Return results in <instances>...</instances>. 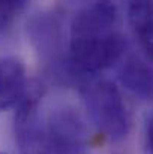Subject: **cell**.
<instances>
[{"instance_id":"cell-12","label":"cell","mask_w":153,"mask_h":154,"mask_svg":"<svg viewBox=\"0 0 153 154\" xmlns=\"http://www.w3.org/2000/svg\"><path fill=\"white\" fill-rule=\"evenodd\" d=\"M0 154H5V153H0Z\"/></svg>"},{"instance_id":"cell-3","label":"cell","mask_w":153,"mask_h":154,"mask_svg":"<svg viewBox=\"0 0 153 154\" xmlns=\"http://www.w3.org/2000/svg\"><path fill=\"white\" fill-rule=\"evenodd\" d=\"M29 39L47 70L62 82H75L68 60V35L60 14L45 11L27 23Z\"/></svg>"},{"instance_id":"cell-9","label":"cell","mask_w":153,"mask_h":154,"mask_svg":"<svg viewBox=\"0 0 153 154\" xmlns=\"http://www.w3.org/2000/svg\"><path fill=\"white\" fill-rule=\"evenodd\" d=\"M29 0H0V21L8 29L12 21L24 12Z\"/></svg>"},{"instance_id":"cell-1","label":"cell","mask_w":153,"mask_h":154,"mask_svg":"<svg viewBox=\"0 0 153 154\" xmlns=\"http://www.w3.org/2000/svg\"><path fill=\"white\" fill-rule=\"evenodd\" d=\"M113 0H77L68 27V60L75 82L95 78L128 52Z\"/></svg>"},{"instance_id":"cell-7","label":"cell","mask_w":153,"mask_h":154,"mask_svg":"<svg viewBox=\"0 0 153 154\" xmlns=\"http://www.w3.org/2000/svg\"><path fill=\"white\" fill-rule=\"evenodd\" d=\"M128 24L144 54L153 63V0H123Z\"/></svg>"},{"instance_id":"cell-8","label":"cell","mask_w":153,"mask_h":154,"mask_svg":"<svg viewBox=\"0 0 153 154\" xmlns=\"http://www.w3.org/2000/svg\"><path fill=\"white\" fill-rule=\"evenodd\" d=\"M27 87L24 63L17 57L0 58V111L17 106Z\"/></svg>"},{"instance_id":"cell-10","label":"cell","mask_w":153,"mask_h":154,"mask_svg":"<svg viewBox=\"0 0 153 154\" xmlns=\"http://www.w3.org/2000/svg\"><path fill=\"white\" fill-rule=\"evenodd\" d=\"M144 145L147 154H153V112L146 117L144 123Z\"/></svg>"},{"instance_id":"cell-4","label":"cell","mask_w":153,"mask_h":154,"mask_svg":"<svg viewBox=\"0 0 153 154\" xmlns=\"http://www.w3.org/2000/svg\"><path fill=\"white\" fill-rule=\"evenodd\" d=\"M89 144L86 120L74 106H56L44 118L41 154H89Z\"/></svg>"},{"instance_id":"cell-6","label":"cell","mask_w":153,"mask_h":154,"mask_svg":"<svg viewBox=\"0 0 153 154\" xmlns=\"http://www.w3.org/2000/svg\"><path fill=\"white\" fill-rule=\"evenodd\" d=\"M119 79L132 94L153 100V63L138 54L126 52L119 61Z\"/></svg>"},{"instance_id":"cell-11","label":"cell","mask_w":153,"mask_h":154,"mask_svg":"<svg viewBox=\"0 0 153 154\" xmlns=\"http://www.w3.org/2000/svg\"><path fill=\"white\" fill-rule=\"evenodd\" d=\"M5 30H6V27H5V26L2 24V21H0V33H3Z\"/></svg>"},{"instance_id":"cell-2","label":"cell","mask_w":153,"mask_h":154,"mask_svg":"<svg viewBox=\"0 0 153 154\" xmlns=\"http://www.w3.org/2000/svg\"><path fill=\"white\" fill-rule=\"evenodd\" d=\"M80 93L92 124L111 142L123 141L131 132V111L119 87L108 79L87 78Z\"/></svg>"},{"instance_id":"cell-5","label":"cell","mask_w":153,"mask_h":154,"mask_svg":"<svg viewBox=\"0 0 153 154\" xmlns=\"http://www.w3.org/2000/svg\"><path fill=\"white\" fill-rule=\"evenodd\" d=\"M44 87L29 82V87L15 106L14 133L20 154H41L44 145V118L41 115V102Z\"/></svg>"}]
</instances>
